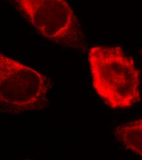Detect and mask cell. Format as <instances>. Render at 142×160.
Masks as SVG:
<instances>
[{
  "label": "cell",
  "mask_w": 142,
  "mask_h": 160,
  "mask_svg": "<svg viewBox=\"0 0 142 160\" xmlns=\"http://www.w3.org/2000/svg\"><path fill=\"white\" fill-rule=\"evenodd\" d=\"M93 88L112 108H126L140 100V73L122 48L95 46L88 53Z\"/></svg>",
  "instance_id": "obj_1"
},
{
  "label": "cell",
  "mask_w": 142,
  "mask_h": 160,
  "mask_svg": "<svg viewBox=\"0 0 142 160\" xmlns=\"http://www.w3.org/2000/svg\"><path fill=\"white\" fill-rule=\"evenodd\" d=\"M113 134L126 148L142 157V119L117 126Z\"/></svg>",
  "instance_id": "obj_4"
},
{
  "label": "cell",
  "mask_w": 142,
  "mask_h": 160,
  "mask_svg": "<svg viewBox=\"0 0 142 160\" xmlns=\"http://www.w3.org/2000/svg\"><path fill=\"white\" fill-rule=\"evenodd\" d=\"M47 40L67 49L85 52L81 25L66 0H7Z\"/></svg>",
  "instance_id": "obj_2"
},
{
  "label": "cell",
  "mask_w": 142,
  "mask_h": 160,
  "mask_svg": "<svg viewBox=\"0 0 142 160\" xmlns=\"http://www.w3.org/2000/svg\"><path fill=\"white\" fill-rule=\"evenodd\" d=\"M52 83L40 72L0 54V107L3 113L19 115L50 105Z\"/></svg>",
  "instance_id": "obj_3"
}]
</instances>
